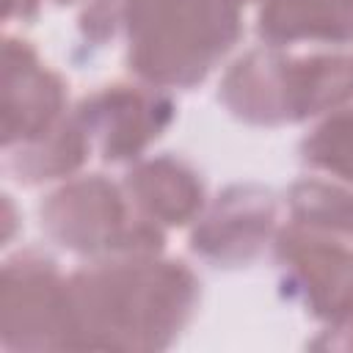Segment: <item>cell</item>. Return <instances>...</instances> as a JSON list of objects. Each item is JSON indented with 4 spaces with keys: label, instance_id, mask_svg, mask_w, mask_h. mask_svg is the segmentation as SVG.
Listing matches in <instances>:
<instances>
[{
    "label": "cell",
    "instance_id": "6da1fadb",
    "mask_svg": "<svg viewBox=\"0 0 353 353\" xmlns=\"http://www.w3.org/2000/svg\"><path fill=\"white\" fill-rule=\"evenodd\" d=\"M69 350L157 353L196 317L201 281L182 259L132 254L91 259L69 273Z\"/></svg>",
    "mask_w": 353,
    "mask_h": 353
},
{
    "label": "cell",
    "instance_id": "7a4b0ae2",
    "mask_svg": "<svg viewBox=\"0 0 353 353\" xmlns=\"http://www.w3.org/2000/svg\"><path fill=\"white\" fill-rule=\"evenodd\" d=\"M218 102L251 127L320 119L353 102V47L312 52L273 44L251 47L226 66Z\"/></svg>",
    "mask_w": 353,
    "mask_h": 353
},
{
    "label": "cell",
    "instance_id": "3957f363",
    "mask_svg": "<svg viewBox=\"0 0 353 353\" xmlns=\"http://www.w3.org/2000/svg\"><path fill=\"white\" fill-rule=\"evenodd\" d=\"M121 36L135 80L193 88L240 41L243 17L232 0H127Z\"/></svg>",
    "mask_w": 353,
    "mask_h": 353
},
{
    "label": "cell",
    "instance_id": "277c9868",
    "mask_svg": "<svg viewBox=\"0 0 353 353\" xmlns=\"http://www.w3.org/2000/svg\"><path fill=\"white\" fill-rule=\"evenodd\" d=\"M39 221L47 240L85 262L160 254L165 248V229L143 218L124 185L105 174L63 179L39 204Z\"/></svg>",
    "mask_w": 353,
    "mask_h": 353
},
{
    "label": "cell",
    "instance_id": "5b68a950",
    "mask_svg": "<svg viewBox=\"0 0 353 353\" xmlns=\"http://www.w3.org/2000/svg\"><path fill=\"white\" fill-rule=\"evenodd\" d=\"M69 276L36 248L11 254L0 270V345L8 350H69Z\"/></svg>",
    "mask_w": 353,
    "mask_h": 353
},
{
    "label": "cell",
    "instance_id": "8992f818",
    "mask_svg": "<svg viewBox=\"0 0 353 353\" xmlns=\"http://www.w3.org/2000/svg\"><path fill=\"white\" fill-rule=\"evenodd\" d=\"M279 290L312 320L336 325L353 314V243L301 226L281 223L273 240Z\"/></svg>",
    "mask_w": 353,
    "mask_h": 353
},
{
    "label": "cell",
    "instance_id": "52a82bcc",
    "mask_svg": "<svg viewBox=\"0 0 353 353\" xmlns=\"http://www.w3.org/2000/svg\"><path fill=\"white\" fill-rule=\"evenodd\" d=\"M72 110L91 143V154L110 165H130L146 157L176 119L171 91L143 80L99 85Z\"/></svg>",
    "mask_w": 353,
    "mask_h": 353
},
{
    "label": "cell",
    "instance_id": "ba28073f",
    "mask_svg": "<svg viewBox=\"0 0 353 353\" xmlns=\"http://www.w3.org/2000/svg\"><path fill=\"white\" fill-rule=\"evenodd\" d=\"M279 199L259 182L226 185L207 201L190 226V251L210 268L240 270L254 265L281 229Z\"/></svg>",
    "mask_w": 353,
    "mask_h": 353
},
{
    "label": "cell",
    "instance_id": "9c48e42d",
    "mask_svg": "<svg viewBox=\"0 0 353 353\" xmlns=\"http://www.w3.org/2000/svg\"><path fill=\"white\" fill-rule=\"evenodd\" d=\"M69 113L66 80L41 61L36 47L19 36H3L0 74V116L3 149L25 143Z\"/></svg>",
    "mask_w": 353,
    "mask_h": 353
},
{
    "label": "cell",
    "instance_id": "30bf717a",
    "mask_svg": "<svg viewBox=\"0 0 353 353\" xmlns=\"http://www.w3.org/2000/svg\"><path fill=\"white\" fill-rule=\"evenodd\" d=\"M121 185L135 210L165 232L193 226L210 201L201 171L171 152L146 154L130 163Z\"/></svg>",
    "mask_w": 353,
    "mask_h": 353
},
{
    "label": "cell",
    "instance_id": "8fae6325",
    "mask_svg": "<svg viewBox=\"0 0 353 353\" xmlns=\"http://www.w3.org/2000/svg\"><path fill=\"white\" fill-rule=\"evenodd\" d=\"M262 44L353 47V0H259Z\"/></svg>",
    "mask_w": 353,
    "mask_h": 353
},
{
    "label": "cell",
    "instance_id": "7c38bea8",
    "mask_svg": "<svg viewBox=\"0 0 353 353\" xmlns=\"http://www.w3.org/2000/svg\"><path fill=\"white\" fill-rule=\"evenodd\" d=\"M88 157H91V143L80 121L74 119V110H69L47 132L25 143H17L11 149H3V168L19 185L36 188L74 176Z\"/></svg>",
    "mask_w": 353,
    "mask_h": 353
},
{
    "label": "cell",
    "instance_id": "4fadbf2b",
    "mask_svg": "<svg viewBox=\"0 0 353 353\" xmlns=\"http://www.w3.org/2000/svg\"><path fill=\"white\" fill-rule=\"evenodd\" d=\"M284 204L290 221L353 243V185L320 174L301 176L290 185Z\"/></svg>",
    "mask_w": 353,
    "mask_h": 353
},
{
    "label": "cell",
    "instance_id": "5bb4252c",
    "mask_svg": "<svg viewBox=\"0 0 353 353\" xmlns=\"http://www.w3.org/2000/svg\"><path fill=\"white\" fill-rule=\"evenodd\" d=\"M301 163L320 176L353 185V102L320 119L298 143Z\"/></svg>",
    "mask_w": 353,
    "mask_h": 353
},
{
    "label": "cell",
    "instance_id": "9a60e30c",
    "mask_svg": "<svg viewBox=\"0 0 353 353\" xmlns=\"http://www.w3.org/2000/svg\"><path fill=\"white\" fill-rule=\"evenodd\" d=\"M312 347H325V350H353V314L336 325L323 328V334L312 342Z\"/></svg>",
    "mask_w": 353,
    "mask_h": 353
},
{
    "label": "cell",
    "instance_id": "2e32d148",
    "mask_svg": "<svg viewBox=\"0 0 353 353\" xmlns=\"http://www.w3.org/2000/svg\"><path fill=\"white\" fill-rule=\"evenodd\" d=\"M44 3L72 6V3H77V0H6V11H3V14H6L8 22H14V19L28 22V19H36V17H39V11H41Z\"/></svg>",
    "mask_w": 353,
    "mask_h": 353
},
{
    "label": "cell",
    "instance_id": "e0dca14e",
    "mask_svg": "<svg viewBox=\"0 0 353 353\" xmlns=\"http://www.w3.org/2000/svg\"><path fill=\"white\" fill-rule=\"evenodd\" d=\"M232 3H237V6H240V8H243V6H245V3H259V0H232Z\"/></svg>",
    "mask_w": 353,
    "mask_h": 353
},
{
    "label": "cell",
    "instance_id": "ac0fdd59",
    "mask_svg": "<svg viewBox=\"0 0 353 353\" xmlns=\"http://www.w3.org/2000/svg\"><path fill=\"white\" fill-rule=\"evenodd\" d=\"M124 6H127V0H124Z\"/></svg>",
    "mask_w": 353,
    "mask_h": 353
}]
</instances>
